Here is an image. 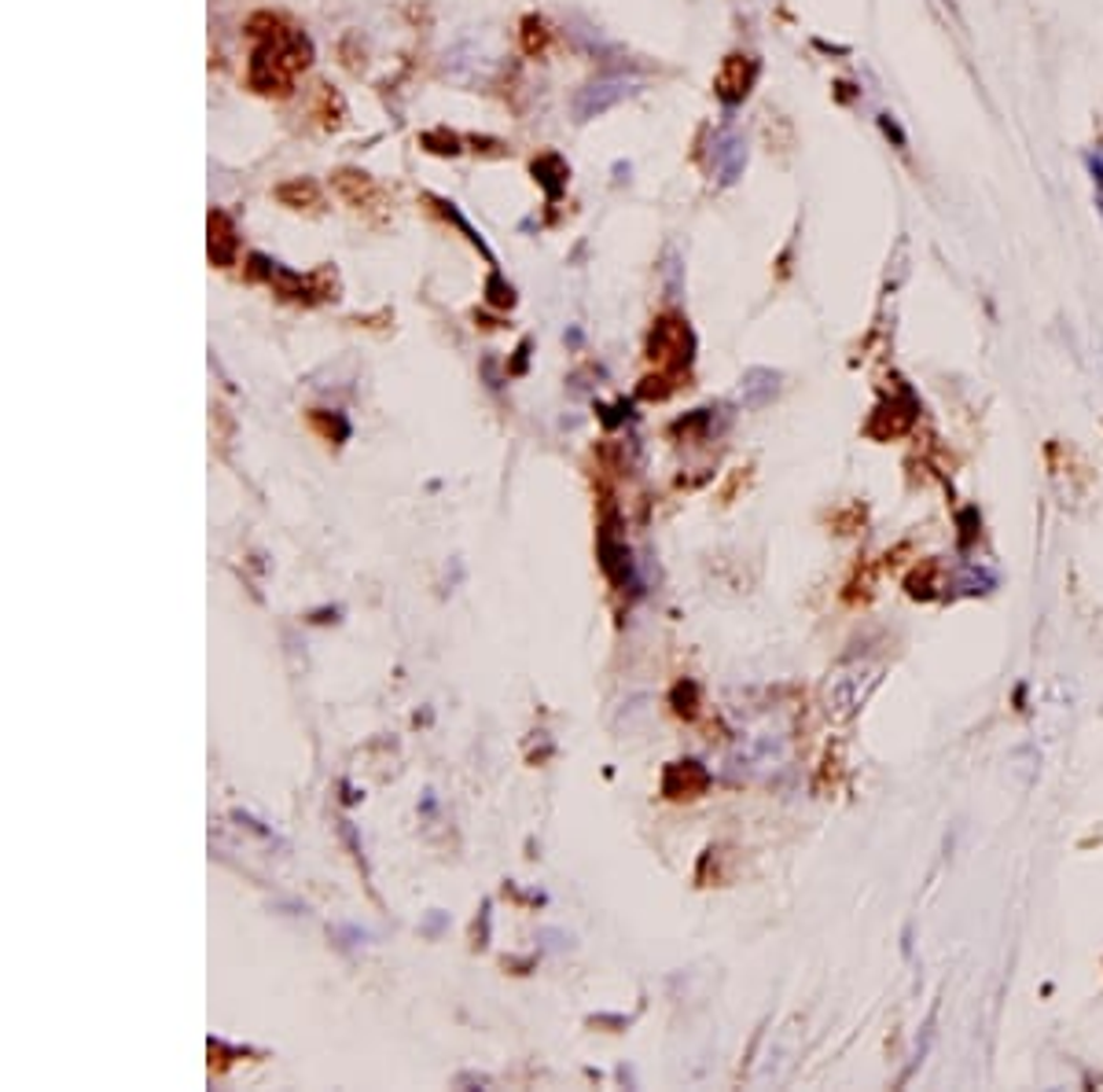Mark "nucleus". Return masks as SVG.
Returning a JSON list of instances; mask_svg holds the SVG:
<instances>
[{
	"label": "nucleus",
	"instance_id": "obj_1",
	"mask_svg": "<svg viewBox=\"0 0 1103 1092\" xmlns=\"http://www.w3.org/2000/svg\"><path fill=\"white\" fill-rule=\"evenodd\" d=\"M309 41L294 30H272L250 60V85L258 92H291L294 78L309 67Z\"/></svg>",
	"mask_w": 1103,
	"mask_h": 1092
},
{
	"label": "nucleus",
	"instance_id": "obj_2",
	"mask_svg": "<svg viewBox=\"0 0 1103 1092\" xmlns=\"http://www.w3.org/2000/svg\"><path fill=\"white\" fill-rule=\"evenodd\" d=\"M879 674H883V670L872 667V662H864V667L842 670V674L832 681V689H828V703H832V714H835V718H842V721L854 718V714L861 711L864 703H868L872 692H876Z\"/></svg>",
	"mask_w": 1103,
	"mask_h": 1092
},
{
	"label": "nucleus",
	"instance_id": "obj_3",
	"mask_svg": "<svg viewBox=\"0 0 1103 1092\" xmlns=\"http://www.w3.org/2000/svg\"><path fill=\"white\" fill-rule=\"evenodd\" d=\"M652 361H659V365L666 368H681L691 361V331L684 321H677V316H666V321L655 324L652 331Z\"/></svg>",
	"mask_w": 1103,
	"mask_h": 1092
},
{
	"label": "nucleus",
	"instance_id": "obj_4",
	"mask_svg": "<svg viewBox=\"0 0 1103 1092\" xmlns=\"http://www.w3.org/2000/svg\"><path fill=\"white\" fill-rule=\"evenodd\" d=\"M637 89V85L630 82V78H600V82L586 85L578 96V104H574V114H578V122H589V118H600L603 111H611V107L622 104L630 92Z\"/></svg>",
	"mask_w": 1103,
	"mask_h": 1092
},
{
	"label": "nucleus",
	"instance_id": "obj_5",
	"mask_svg": "<svg viewBox=\"0 0 1103 1092\" xmlns=\"http://www.w3.org/2000/svg\"><path fill=\"white\" fill-rule=\"evenodd\" d=\"M754 78H758V63H754L751 56H728L725 67L718 70V82H713V89H718V96L725 100L728 107H735V104H744V100H747Z\"/></svg>",
	"mask_w": 1103,
	"mask_h": 1092
},
{
	"label": "nucleus",
	"instance_id": "obj_6",
	"mask_svg": "<svg viewBox=\"0 0 1103 1092\" xmlns=\"http://www.w3.org/2000/svg\"><path fill=\"white\" fill-rule=\"evenodd\" d=\"M706 784H710V777H706V769L699 762H674L666 769V780H662V791L669 799H699L706 791Z\"/></svg>",
	"mask_w": 1103,
	"mask_h": 1092
},
{
	"label": "nucleus",
	"instance_id": "obj_7",
	"mask_svg": "<svg viewBox=\"0 0 1103 1092\" xmlns=\"http://www.w3.org/2000/svg\"><path fill=\"white\" fill-rule=\"evenodd\" d=\"M883 419H886V427L876 434V438H898V434H905L908 427H912V419H916V401H912V397H905V401L883 405V409L876 412V419H872V423H883Z\"/></svg>",
	"mask_w": 1103,
	"mask_h": 1092
},
{
	"label": "nucleus",
	"instance_id": "obj_8",
	"mask_svg": "<svg viewBox=\"0 0 1103 1092\" xmlns=\"http://www.w3.org/2000/svg\"><path fill=\"white\" fill-rule=\"evenodd\" d=\"M236 255V228L233 221H228V214H221V210H214L211 214V258L218 265H228Z\"/></svg>",
	"mask_w": 1103,
	"mask_h": 1092
},
{
	"label": "nucleus",
	"instance_id": "obj_9",
	"mask_svg": "<svg viewBox=\"0 0 1103 1092\" xmlns=\"http://www.w3.org/2000/svg\"><path fill=\"white\" fill-rule=\"evenodd\" d=\"M744 162H747V144L732 136V140L725 144V151H718L721 180H725V184H732V180L740 177V170H744Z\"/></svg>",
	"mask_w": 1103,
	"mask_h": 1092
},
{
	"label": "nucleus",
	"instance_id": "obj_10",
	"mask_svg": "<svg viewBox=\"0 0 1103 1092\" xmlns=\"http://www.w3.org/2000/svg\"><path fill=\"white\" fill-rule=\"evenodd\" d=\"M879 126H883V133L886 136H894V144H898V148H905V133H901V126H898V122H894L890 118V114H879Z\"/></svg>",
	"mask_w": 1103,
	"mask_h": 1092
}]
</instances>
